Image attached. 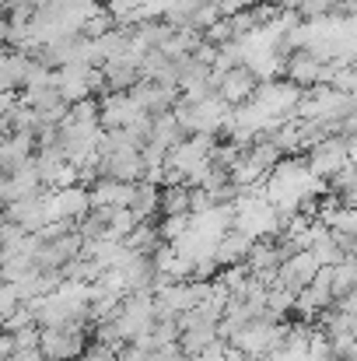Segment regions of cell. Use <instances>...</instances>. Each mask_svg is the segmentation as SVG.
Masks as SVG:
<instances>
[{"mask_svg": "<svg viewBox=\"0 0 357 361\" xmlns=\"http://www.w3.org/2000/svg\"><path fill=\"white\" fill-rule=\"evenodd\" d=\"M53 14H63V0H53ZM53 21V28H49V39L60 32V18H49Z\"/></svg>", "mask_w": 357, "mask_h": 361, "instance_id": "obj_2", "label": "cell"}, {"mask_svg": "<svg viewBox=\"0 0 357 361\" xmlns=\"http://www.w3.org/2000/svg\"><path fill=\"white\" fill-rule=\"evenodd\" d=\"M7 355H14V341H11V337H4V334H0V361L7 358Z\"/></svg>", "mask_w": 357, "mask_h": 361, "instance_id": "obj_3", "label": "cell"}, {"mask_svg": "<svg viewBox=\"0 0 357 361\" xmlns=\"http://www.w3.org/2000/svg\"><path fill=\"white\" fill-rule=\"evenodd\" d=\"M7 200V179H0V204Z\"/></svg>", "mask_w": 357, "mask_h": 361, "instance_id": "obj_4", "label": "cell"}, {"mask_svg": "<svg viewBox=\"0 0 357 361\" xmlns=\"http://www.w3.org/2000/svg\"><path fill=\"white\" fill-rule=\"evenodd\" d=\"M319 267H322V263H319L312 252H301V256H291V259L277 270V277L287 284V291H291V295H298V291L315 277V270H319Z\"/></svg>", "mask_w": 357, "mask_h": 361, "instance_id": "obj_1", "label": "cell"}]
</instances>
